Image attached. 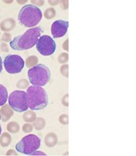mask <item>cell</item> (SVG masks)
Returning a JSON list of instances; mask_svg holds the SVG:
<instances>
[{"label": "cell", "mask_w": 136, "mask_h": 156, "mask_svg": "<svg viewBox=\"0 0 136 156\" xmlns=\"http://www.w3.org/2000/svg\"><path fill=\"white\" fill-rule=\"evenodd\" d=\"M58 59V62H60V63H66L69 60V54L66 53V52H63V53L59 55Z\"/></svg>", "instance_id": "cell-21"}, {"label": "cell", "mask_w": 136, "mask_h": 156, "mask_svg": "<svg viewBox=\"0 0 136 156\" xmlns=\"http://www.w3.org/2000/svg\"><path fill=\"white\" fill-rule=\"evenodd\" d=\"M26 93L28 107L31 110L44 109L48 105V94L42 87L30 86L27 88Z\"/></svg>", "instance_id": "cell-2"}, {"label": "cell", "mask_w": 136, "mask_h": 156, "mask_svg": "<svg viewBox=\"0 0 136 156\" xmlns=\"http://www.w3.org/2000/svg\"><path fill=\"white\" fill-rule=\"evenodd\" d=\"M42 19V12L37 6L27 4L21 8L18 15L19 23L26 27H34Z\"/></svg>", "instance_id": "cell-3"}, {"label": "cell", "mask_w": 136, "mask_h": 156, "mask_svg": "<svg viewBox=\"0 0 136 156\" xmlns=\"http://www.w3.org/2000/svg\"><path fill=\"white\" fill-rule=\"evenodd\" d=\"M62 103L64 106H66V107L69 106V94H66V95L62 98Z\"/></svg>", "instance_id": "cell-26"}, {"label": "cell", "mask_w": 136, "mask_h": 156, "mask_svg": "<svg viewBox=\"0 0 136 156\" xmlns=\"http://www.w3.org/2000/svg\"><path fill=\"white\" fill-rule=\"evenodd\" d=\"M16 27V21L12 18H7V19L2 20L0 23V28L5 32L10 31Z\"/></svg>", "instance_id": "cell-11"}, {"label": "cell", "mask_w": 136, "mask_h": 156, "mask_svg": "<svg viewBox=\"0 0 136 156\" xmlns=\"http://www.w3.org/2000/svg\"><path fill=\"white\" fill-rule=\"evenodd\" d=\"M58 120L60 122V123L63 125H67L69 124V115L67 114H62L59 116Z\"/></svg>", "instance_id": "cell-22"}, {"label": "cell", "mask_w": 136, "mask_h": 156, "mask_svg": "<svg viewBox=\"0 0 136 156\" xmlns=\"http://www.w3.org/2000/svg\"><path fill=\"white\" fill-rule=\"evenodd\" d=\"M31 154H41V155H46V154L45 153H43L41 152V151H36L35 153H32Z\"/></svg>", "instance_id": "cell-31"}, {"label": "cell", "mask_w": 136, "mask_h": 156, "mask_svg": "<svg viewBox=\"0 0 136 156\" xmlns=\"http://www.w3.org/2000/svg\"><path fill=\"white\" fill-rule=\"evenodd\" d=\"M28 78L31 84L34 86L46 85L51 80L50 69L44 64H37L28 70Z\"/></svg>", "instance_id": "cell-4"}, {"label": "cell", "mask_w": 136, "mask_h": 156, "mask_svg": "<svg viewBox=\"0 0 136 156\" xmlns=\"http://www.w3.org/2000/svg\"><path fill=\"white\" fill-rule=\"evenodd\" d=\"M29 86V82L26 79H22L16 83V87L19 89H25Z\"/></svg>", "instance_id": "cell-20"}, {"label": "cell", "mask_w": 136, "mask_h": 156, "mask_svg": "<svg viewBox=\"0 0 136 156\" xmlns=\"http://www.w3.org/2000/svg\"><path fill=\"white\" fill-rule=\"evenodd\" d=\"M6 155H17V153H16L14 150L10 149V150H9V151L6 152Z\"/></svg>", "instance_id": "cell-29"}, {"label": "cell", "mask_w": 136, "mask_h": 156, "mask_svg": "<svg viewBox=\"0 0 136 156\" xmlns=\"http://www.w3.org/2000/svg\"><path fill=\"white\" fill-rule=\"evenodd\" d=\"M0 119H1V115H0Z\"/></svg>", "instance_id": "cell-35"}, {"label": "cell", "mask_w": 136, "mask_h": 156, "mask_svg": "<svg viewBox=\"0 0 136 156\" xmlns=\"http://www.w3.org/2000/svg\"><path fill=\"white\" fill-rule=\"evenodd\" d=\"M36 48L41 55L48 56L55 53L56 50V43L50 36L43 35L39 37L36 44Z\"/></svg>", "instance_id": "cell-8"}, {"label": "cell", "mask_w": 136, "mask_h": 156, "mask_svg": "<svg viewBox=\"0 0 136 156\" xmlns=\"http://www.w3.org/2000/svg\"><path fill=\"white\" fill-rule=\"evenodd\" d=\"M42 32V29L40 27L30 28L23 34L16 36L12 39L9 42L10 47L16 51H23L32 48L37 44Z\"/></svg>", "instance_id": "cell-1"}, {"label": "cell", "mask_w": 136, "mask_h": 156, "mask_svg": "<svg viewBox=\"0 0 136 156\" xmlns=\"http://www.w3.org/2000/svg\"><path fill=\"white\" fill-rule=\"evenodd\" d=\"M1 133H2V126L0 125V135H1Z\"/></svg>", "instance_id": "cell-34"}, {"label": "cell", "mask_w": 136, "mask_h": 156, "mask_svg": "<svg viewBox=\"0 0 136 156\" xmlns=\"http://www.w3.org/2000/svg\"><path fill=\"white\" fill-rule=\"evenodd\" d=\"M8 131L11 133H16L19 131V125L16 122H9L6 126Z\"/></svg>", "instance_id": "cell-18"}, {"label": "cell", "mask_w": 136, "mask_h": 156, "mask_svg": "<svg viewBox=\"0 0 136 156\" xmlns=\"http://www.w3.org/2000/svg\"><path fill=\"white\" fill-rule=\"evenodd\" d=\"M69 22L62 20H58L51 25V34L55 38L63 37L67 33Z\"/></svg>", "instance_id": "cell-9"}, {"label": "cell", "mask_w": 136, "mask_h": 156, "mask_svg": "<svg viewBox=\"0 0 136 156\" xmlns=\"http://www.w3.org/2000/svg\"><path fill=\"white\" fill-rule=\"evenodd\" d=\"M11 140H12V137L9 133H3L0 135V145L2 147H8L10 144Z\"/></svg>", "instance_id": "cell-14"}, {"label": "cell", "mask_w": 136, "mask_h": 156, "mask_svg": "<svg viewBox=\"0 0 136 156\" xmlns=\"http://www.w3.org/2000/svg\"><path fill=\"white\" fill-rule=\"evenodd\" d=\"M0 34H1V33H0Z\"/></svg>", "instance_id": "cell-36"}, {"label": "cell", "mask_w": 136, "mask_h": 156, "mask_svg": "<svg viewBox=\"0 0 136 156\" xmlns=\"http://www.w3.org/2000/svg\"><path fill=\"white\" fill-rule=\"evenodd\" d=\"M8 91L5 86L0 83V106H2L6 103L8 98Z\"/></svg>", "instance_id": "cell-13"}, {"label": "cell", "mask_w": 136, "mask_h": 156, "mask_svg": "<svg viewBox=\"0 0 136 156\" xmlns=\"http://www.w3.org/2000/svg\"><path fill=\"white\" fill-rule=\"evenodd\" d=\"M36 113L33 111V110H30V111H26L24 114L23 115V120H25V122H33L35 121V119H37V116H36Z\"/></svg>", "instance_id": "cell-15"}, {"label": "cell", "mask_w": 136, "mask_h": 156, "mask_svg": "<svg viewBox=\"0 0 136 156\" xmlns=\"http://www.w3.org/2000/svg\"><path fill=\"white\" fill-rule=\"evenodd\" d=\"M1 40L2 41H5V42H8V41H11V35L10 34H8V33H4L2 34V37H1Z\"/></svg>", "instance_id": "cell-25"}, {"label": "cell", "mask_w": 136, "mask_h": 156, "mask_svg": "<svg viewBox=\"0 0 136 156\" xmlns=\"http://www.w3.org/2000/svg\"><path fill=\"white\" fill-rule=\"evenodd\" d=\"M62 48H63L64 50H66V51H69V39L66 40L65 42L62 44Z\"/></svg>", "instance_id": "cell-27"}, {"label": "cell", "mask_w": 136, "mask_h": 156, "mask_svg": "<svg viewBox=\"0 0 136 156\" xmlns=\"http://www.w3.org/2000/svg\"><path fill=\"white\" fill-rule=\"evenodd\" d=\"M60 72L64 76L66 77H69V65H63L61 66Z\"/></svg>", "instance_id": "cell-24"}, {"label": "cell", "mask_w": 136, "mask_h": 156, "mask_svg": "<svg viewBox=\"0 0 136 156\" xmlns=\"http://www.w3.org/2000/svg\"><path fill=\"white\" fill-rule=\"evenodd\" d=\"M23 131L26 133H31L33 131V129H34V126L33 125H31L30 123H25L24 125L23 126Z\"/></svg>", "instance_id": "cell-23"}, {"label": "cell", "mask_w": 136, "mask_h": 156, "mask_svg": "<svg viewBox=\"0 0 136 156\" xmlns=\"http://www.w3.org/2000/svg\"><path fill=\"white\" fill-rule=\"evenodd\" d=\"M9 106L17 112H26L28 109L27 93L23 90H13L8 98Z\"/></svg>", "instance_id": "cell-6"}, {"label": "cell", "mask_w": 136, "mask_h": 156, "mask_svg": "<svg viewBox=\"0 0 136 156\" xmlns=\"http://www.w3.org/2000/svg\"><path fill=\"white\" fill-rule=\"evenodd\" d=\"M37 62H38V58L36 55H30V56L27 57L25 63H26V66L30 69L37 65Z\"/></svg>", "instance_id": "cell-16"}, {"label": "cell", "mask_w": 136, "mask_h": 156, "mask_svg": "<svg viewBox=\"0 0 136 156\" xmlns=\"http://www.w3.org/2000/svg\"><path fill=\"white\" fill-rule=\"evenodd\" d=\"M44 143L48 147H55L58 143V136L54 133H48L44 138Z\"/></svg>", "instance_id": "cell-12"}, {"label": "cell", "mask_w": 136, "mask_h": 156, "mask_svg": "<svg viewBox=\"0 0 136 156\" xmlns=\"http://www.w3.org/2000/svg\"><path fill=\"white\" fill-rule=\"evenodd\" d=\"M33 126L35 129L37 130H41L42 129H44L45 125H46V122H45V119H43V118H37L35 119L34 122H33Z\"/></svg>", "instance_id": "cell-17"}, {"label": "cell", "mask_w": 136, "mask_h": 156, "mask_svg": "<svg viewBox=\"0 0 136 156\" xmlns=\"http://www.w3.org/2000/svg\"><path fill=\"white\" fill-rule=\"evenodd\" d=\"M48 2H49V4H51V5H56V4H58V1H56V2H52V1H48Z\"/></svg>", "instance_id": "cell-33"}, {"label": "cell", "mask_w": 136, "mask_h": 156, "mask_svg": "<svg viewBox=\"0 0 136 156\" xmlns=\"http://www.w3.org/2000/svg\"><path fill=\"white\" fill-rule=\"evenodd\" d=\"M0 115H1V120L2 122H6L13 115V110L9 106V105L5 104L0 108Z\"/></svg>", "instance_id": "cell-10"}, {"label": "cell", "mask_w": 136, "mask_h": 156, "mask_svg": "<svg viewBox=\"0 0 136 156\" xmlns=\"http://www.w3.org/2000/svg\"><path fill=\"white\" fill-rule=\"evenodd\" d=\"M55 14H56V12H55V9L54 8H48L44 11V16L46 19L51 20L55 17Z\"/></svg>", "instance_id": "cell-19"}, {"label": "cell", "mask_w": 136, "mask_h": 156, "mask_svg": "<svg viewBox=\"0 0 136 156\" xmlns=\"http://www.w3.org/2000/svg\"><path fill=\"white\" fill-rule=\"evenodd\" d=\"M1 50H2V51H4V52H8V51H9V48H8V46L6 45V44L2 43V44H1Z\"/></svg>", "instance_id": "cell-28"}, {"label": "cell", "mask_w": 136, "mask_h": 156, "mask_svg": "<svg viewBox=\"0 0 136 156\" xmlns=\"http://www.w3.org/2000/svg\"><path fill=\"white\" fill-rule=\"evenodd\" d=\"M40 147L41 139L34 134H28L23 136L16 144V151L24 154H31Z\"/></svg>", "instance_id": "cell-5"}, {"label": "cell", "mask_w": 136, "mask_h": 156, "mask_svg": "<svg viewBox=\"0 0 136 156\" xmlns=\"http://www.w3.org/2000/svg\"><path fill=\"white\" fill-rule=\"evenodd\" d=\"M2 71V58H1V56H0V73H1Z\"/></svg>", "instance_id": "cell-32"}, {"label": "cell", "mask_w": 136, "mask_h": 156, "mask_svg": "<svg viewBox=\"0 0 136 156\" xmlns=\"http://www.w3.org/2000/svg\"><path fill=\"white\" fill-rule=\"evenodd\" d=\"M31 2H33V3H35L36 5H43L44 3V1H31Z\"/></svg>", "instance_id": "cell-30"}, {"label": "cell", "mask_w": 136, "mask_h": 156, "mask_svg": "<svg viewBox=\"0 0 136 156\" xmlns=\"http://www.w3.org/2000/svg\"><path fill=\"white\" fill-rule=\"evenodd\" d=\"M25 62L21 56L18 55H9L5 56L3 66L8 73L16 74L20 73L24 67Z\"/></svg>", "instance_id": "cell-7"}]
</instances>
